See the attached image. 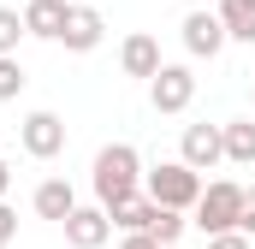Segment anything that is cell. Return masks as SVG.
I'll return each mask as SVG.
<instances>
[{
  "label": "cell",
  "mask_w": 255,
  "mask_h": 249,
  "mask_svg": "<svg viewBox=\"0 0 255 249\" xmlns=\"http://www.w3.org/2000/svg\"><path fill=\"white\" fill-rule=\"evenodd\" d=\"M250 95H255V89H250Z\"/></svg>",
  "instance_id": "24"
},
{
  "label": "cell",
  "mask_w": 255,
  "mask_h": 249,
  "mask_svg": "<svg viewBox=\"0 0 255 249\" xmlns=\"http://www.w3.org/2000/svg\"><path fill=\"white\" fill-rule=\"evenodd\" d=\"M24 83H30V77H24L18 54H12V60H0V101H18V95H24Z\"/></svg>",
  "instance_id": "18"
},
{
  "label": "cell",
  "mask_w": 255,
  "mask_h": 249,
  "mask_svg": "<svg viewBox=\"0 0 255 249\" xmlns=\"http://www.w3.org/2000/svg\"><path fill=\"white\" fill-rule=\"evenodd\" d=\"M226 42L232 36H226V24L214 12H184V48H190V60H214Z\"/></svg>",
  "instance_id": "8"
},
{
  "label": "cell",
  "mask_w": 255,
  "mask_h": 249,
  "mask_svg": "<svg viewBox=\"0 0 255 249\" xmlns=\"http://www.w3.org/2000/svg\"><path fill=\"white\" fill-rule=\"evenodd\" d=\"M18 142H24L30 160H54V154H65V119L42 107V113H30V119L18 124Z\"/></svg>",
  "instance_id": "4"
},
{
  "label": "cell",
  "mask_w": 255,
  "mask_h": 249,
  "mask_svg": "<svg viewBox=\"0 0 255 249\" xmlns=\"http://www.w3.org/2000/svg\"><path fill=\"white\" fill-rule=\"evenodd\" d=\"M148 101H154V113H184L196 101V71L190 65H160V77L148 83Z\"/></svg>",
  "instance_id": "5"
},
{
  "label": "cell",
  "mask_w": 255,
  "mask_h": 249,
  "mask_svg": "<svg viewBox=\"0 0 255 249\" xmlns=\"http://www.w3.org/2000/svg\"><path fill=\"white\" fill-rule=\"evenodd\" d=\"M12 238H18V214L0 202V244H12Z\"/></svg>",
  "instance_id": "21"
},
{
  "label": "cell",
  "mask_w": 255,
  "mask_h": 249,
  "mask_svg": "<svg viewBox=\"0 0 255 249\" xmlns=\"http://www.w3.org/2000/svg\"><path fill=\"white\" fill-rule=\"evenodd\" d=\"M119 249H160V244H154L148 232H130V238H125V244H119Z\"/></svg>",
  "instance_id": "22"
},
{
  "label": "cell",
  "mask_w": 255,
  "mask_h": 249,
  "mask_svg": "<svg viewBox=\"0 0 255 249\" xmlns=\"http://www.w3.org/2000/svg\"><path fill=\"white\" fill-rule=\"evenodd\" d=\"M178 160L190 172H208L226 160V142H220V124H184V142H178Z\"/></svg>",
  "instance_id": "6"
},
{
  "label": "cell",
  "mask_w": 255,
  "mask_h": 249,
  "mask_svg": "<svg viewBox=\"0 0 255 249\" xmlns=\"http://www.w3.org/2000/svg\"><path fill=\"white\" fill-rule=\"evenodd\" d=\"M89 184H95V202L113 214L119 202L142 196V154H136L130 142H107V148L95 154V172H89Z\"/></svg>",
  "instance_id": "1"
},
{
  "label": "cell",
  "mask_w": 255,
  "mask_h": 249,
  "mask_svg": "<svg viewBox=\"0 0 255 249\" xmlns=\"http://www.w3.org/2000/svg\"><path fill=\"white\" fill-rule=\"evenodd\" d=\"M238 232L255 238V190H244V220H238Z\"/></svg>",
  "instance_id": "20"
},
{
  "label": "cell",
  "mask_w": 255,
  "mask_h": 249,
  "mask_svg": "<svg viewBox=\"0 0 255 249\" xmlns=\"http://www.w3.org/2000/svg\"><path fill=\"white\" fill-rule=\"evenodd\" d=\"M36 214L54 220V226H65V220L77 214V190L65 184V178H42V184H36Z\"/></svg>",
  "instance_id": "12"
},
{
  "label": "cell",
  "mask_w": 255,
  "mask_h": 249,
  "mask_svg": "<svg viewBox=\"0 0 255 249\" xmlns=\"http://www.w3.org/2000/svg\"><path fill=\"white\" fill-rule=\"evenodd\" d=\"M202 172H190L184 160H160L154 172H142V196L154 202V208H172V214H196V202H202Z\"/></svg>",
  "instance_id": "2"
},
{
  "label": "cell",
  "mask_w": 255,
  "mask_h": 249,
  "mask_svg": "<svg viewBox=\"0 0 255 249\" xmlns=\"http://www.w3.org/2000/svg\"><path fill=\"white\" fill-rule=\"evenodd\" d=\"M208 249H250L244 232H220V238H208Z\"/></svg>",
  "instance_id": "19"
},
{
  "label": "cell",
  "mask_w": 255,
  "mask_h": 249,
  "mask_svg": "<svg viewBox=\"0 0 255 249\" xmlns=\"http://www.w3.org/2000/svg\"><path fill=\"white\" fill-rule=\"evenodd\" d=\"M238 220H244V184L214 178V184L202 190V202H196L190 226H202L208 238H220V232H238Z\"/></svg>",
  "instance_id": "3"
},
{
  "label": "cell",
  "mask_w": 255,
  "mask_h": 249,
  "mask_svg": "<svg viewBox=\"0 0 255 249\" xmlns=\"http://www.w3.org/2000/svg\"><path fill=\"white\" fill-rule=\"evenodd\" d=\"M101 36H107V18L95 12V6H71V18H65V54H95L101 48Z\"/></svg>",
  "instance_id": "9"
},
{
  "label": "cell",
  "mask_w": 255,
  "mask_h": 249,
  "mask_svg": "<svg viewBox=\"0 0 255 249\" xmlns=\"http://www.w3.org/2000/svg\"><path fill=\"white\" fill-rule=\"evenodd\" d=\"M107 220H113L125 238H130V232H148V226H154V202H148V196H130V202H119Z\"/></svg>",
  "instance_id": "15"
},
{
  "label": "cell",
  "mask_w": 255,
  "mask_h": 249,
  "mask_svg": "<svg viewBox=\"0 0 255 249\" xmlns=\"http://www.w3.org/2000/svg\"><path fill=\"white\" fill-rule=\"evenodd\" d=\"M65 18H71L65 0H30V6H24V30L42 36V42H60V36H65Z\"/></svg>",
  "instance_id": "11"
},
{
  "label": "cell",
  "mask_w": 255,
  "mask_h": 249,
  "mask_svg": "<svg viewBox=\"0 0 255 249\" xmlns=\"http://www.w3.org/2000/svg\"><path fill=\"white\" fill-rule=\"evenodd\" d=\"M24 36H30V30H24V12H12V6H0V60H12Z\"/></svg>",
  "instance_id": "17"
},
{
  "label": "cell",
  "mask_w": 255,
  "mask_h": 249,
  "mask_svg": "<svg viewBox=\"0 0 255 249\" xmlns=\"http://www.w3.org/2000/svg\"><path fill=\"white\" fill-rule=\"evenodd\" d=\"M119 65H125V77H142V83H154L160 77V42L148 36V30H136V36H125V48H119Z\"/></svg>",
  "instance_id": "10"
},
{
  "label": "cell",
  "mask_w": 255,
  "mask_h": 249,
  "mask_svg": "<svg viewBox=\"0 0 255 249\" xmlns=\"http://www.w3.org/2000/svg\"><path fill=\"white\" fill-rule=\"evenodd\" d=\"M220 142H226L232 166H255V119H226L220 124Z\"/></svg>",
  "instance_id": "13"
},
{
  "label": "cell",
  "mask_w": 255,
  "mask_h": 249,
  "mask_svg": "<svg viewBox=\"0 0 255 249\" xmlns=\"http://www.w3.org/2000/svg\"><path fill=\"white\" fill-rule=\"evenodd\" d=\"M214 18L226 24V36H232V42H255V0H220V6H214Z\"/></svg>",
  "instance_id": "14"
},
{
  "label": "cell",
  "mask_w": 255,
  "mask_h": 249,
  "mask_svg": "<svg viewBox=\"0 0 255 249\" xmlns=\"http://www.w3.org/2000/svg\"><path fill=\"white\" fill-rule=\"evenodd\" d=\"M107 238H113L107 208H101V202H95V208H83V202H77V214L65 220V244H71V249H101Z\"/></svg>",
  "instance_id": "7"
},
{
  "label": "cell",
  "mask_w": 255,
  "mask_h": 249,
  "mask_svg": "<svg viewBox=\"0 0 255 249\" xmlns=\"http://www.w3.org/2000/svg\"><path fill=\"white\" fill-rule=\"evenodd\" d=\"M0 249H6V244H0Z\"/></svg>",
  "instance_id": "25"
},
{
  "label": "cell",
  "mask_w": 255,
  "mask_h": 249,
  "mask_svg": "<svg viewBox=\"0 0 255 249\" xmlns=\"http://www.w3.org/2000/svg\"><path fill=\"white\" fill-rule=\"evenodd\" d=\"M6 190H12V166L0 160V202H6Z\"/></svg>",
  "instance_id": "23"
},
{
  "label": "cell",
  "mask_w": 255,
  "mask_h": 249,
  "mask_svg": "<svg viewBox=\"0 0 255 249\" xmlns=\"http://www.w3.org/2000/svg\"><path fill=\"white\" fill-rule=\"evenodd\" d=\"M184 226H190V214H172V208H154V226H148V238L160 249H178V238H184Z\"/></svg>",
  "instance_id": "16"
}]
</instances>
